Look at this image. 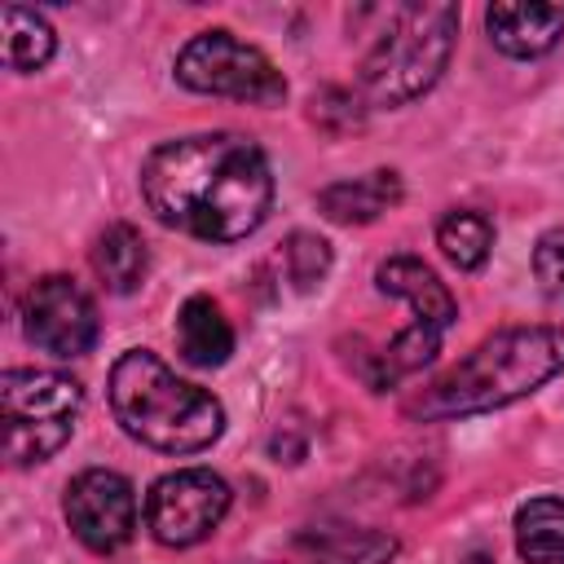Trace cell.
I'll return each mask as SVG.
<instances>
[{"instance_id":"obj_1","label":"cell","mask_w":564,"mask_h":564,"mask_svg":"<svg viewBox=\"0 0 564 564\" xmlns=\"http://www.w3.org/2000/svg\"><path fill=\"white\" fill-rule=\"evenodd\" d=\"M145 207L203 242H238L256 234L273 207V172L264 150L238 132L176 137L141 163Z\"/></svg>"},{"instance_id":"obj_2","label":"cell","mask_w":564,"mask_h":564,"mask_svg":"<svg viewBox=\"0 0 564 564\" xmlns=\"http://www.w3.org/2000/svg\"><path fill=\"white\" fill-rule=\"evenodd\" d=\"M560 370H564V326H507L480 339L436 383H427L410 401V414L423 423L485 414L538 392Z\"/></svg>"},{"instance_id":"obj_3","label":"cell","mask_w":564,"mask_h":564,"mask_svg":"<svg viewBox=\"0 0 564 564\" xmlns=\"http://www.w3.org/2000/svg\"><path fill=\"white\" fill-rule=\"evenodd\" d=\"M110 410L132 441L163 454H198L225 432L220 401L145 348H132L110 366Z\"/></svg>"},{"instance_id":"obj_4","label":"cell","mask_w":564,"mask_h":564,"mask_svg":"<svg viewBox=\"0 0 564 564\" xmlns=\"http://www.w3.org/2000/svg\"><path fill=\"white\" fill-rule=\"evenodd\" d=\"M458 35V9L454 4H405L388 18L375 48L361 57V97L370 106H405L423 97Z\"/></svg>"},{"instance_id":"obj_5","label":"cell","mask_w":564,"mask_h":564,"mask_svg":"<svg viewBox=\"0 0 564 564\" xmlns=\"http://www.w3.org/2000/svg\"><path fill=\"white\" fill-rule=\"evenodd\" d=\"M375 282H379L383 295H397V300H405V304L414 308V322H410L401 335H392L383 348H361V344H357L361 352L352 357V370H357L375 392H383V388H397L405 375L423 370V366L441 352V335L454 326L458 304H454L449 286H445L423 260H414V256H392V260H383V264L375 269Z\"/></svg>"},{"instance_id":"obj_6","label":"cell","mask_w":564,"mask_h":564,"mask_svg":"<svg viewBox=\"0 0 564 564\" xmlns=\"http://www.w3.org/2000/svg\"><path fill=\"white\" fill-rule=\"evenodd\" d=\"M0 405H4V454L13 467H31L53 458L79 419L84 388L57 370H4L0 375Z\"/></svg>"},{"instance_id":"obj_7","label":"cell","mask_w":564,"mask_h":564,"mask_svg":"<svg viewBox=\"0 0 564 564\" xmlns=\"http://www.w3.org/2000/svg\"><path fill=\"white\" fill-rule=\"evenodd\" d=\"M176 84L207 97H234L251 106H282L286 79L282 70L234 31H198L172 62Z\"/></svg>"},{"instance_id":"obj_8","label":"cell","mask_w":564,"mask_h":564,"mask_svg":"<svg viewBox=\"0 0 564 564\" xmlns=\"http://www.w3.org/2000/svg\"><path fill=\"white\" fill-rule=\"evenodd\" d=\"M229 511V485L207 467H176L145 494V524L163 546H194Z\"/></svg>"},{"instance_id":"obj_9","label":"cell","mask_w":564,"mask_h":564,"mask_svg":"<svg viewBox=\"0 0 564 564\" xmlns=\"http://www.w3.org/2000/svg\"><path fill=\"white\" fill-rule=\"evenodd\" d=\"M22 330L53 357H84L97 344V304L75 278L48 273L22 300Z\"/></svg>"},{"instance_id":"obj_10","label":"cell","mask_w":564,"mask_h":564,"mask_svg":"<svg viewBox=\"0 0 564 564\" xmlns=\"http://www.w3.org/2000/svg\"><path fill=\"white\" fill-rule=\"evenodd\" d=\"M66 524L70 533L88 546V551H119L123 542H132L137 533V489L128 476L110 471V467H88L66 485L62 498Z\"/></svg>"},{"instance_id":"obj_11","label":"cell","mask_w":564,"mask_h":564,"mask_svg":"<svg viewBox=\"0 0 564 564\" xmlns=\"http://www.w3.org/2000/svg\"><path fill=\"white\" fill-rule=\"evenodd\" d=\"M489 40L507 57H542L564 35V4H524V0H498L485 9Z\"/></svg>"},{"instance_id":"obj_12","label":"cell","mask_w":564,"mask_h":564,"mask_svg":"<svg viewBox=\"0 0 564 564\" xmlns=\"http://www.w3.org/2000/svg\"><path fill=\"white\" fill-rule=\"evenodd\" d=\"M397 203H401V176L392 167H375L366 176H348L317 189V212L335 225H370Z\"/></svg>"},{"instance_id":"obj_13","label":"cell","mask_w":564,"mask_h":564,"mask_svg":"<svg viewBox=\"0 0 564 564\" xmlns=\"http://www.w3.org/2000/svg\"><path fill=\"white\" fill-rule=\"evenodd\" d=\"M176 348L189 366H220L234 352V326L212 295H189L176 313Z\"/></svg>"},{"instance_id":"obj_14","label":"cell","mask_w":564,"mask_h":564,"mask_svg":"<svg viewBox=\"0 0 564 564\" xmlns=\"http://www.w3.org/2000/svg\"><path fill=\"white\" fill-rule=\"evenodd\" d=\"M295 551L304 564H388L397 555V538L379 529H308Z\"/></svg>"},{"instance_id":"obj_15","label":"cell","mask_w":564,"mask_h":564,"mask_svg":"<svg viewBox=\"0 0 564 564\" xmlns=\"http://www.w3.org/2000/svg\"><path fill=\"white\" fill-rule=\"evenodd\" d=\"M93 269L97 278L106 282V291L115 295H128L141 286L145 269H150V251H145V238L132 229V225H110L97 234L93 242Z\"/></svg>"},{"instance_id":"obj_16","label":"cell","mask_w":564,"mask_h":564,"mask_svg":"<svg viewBox=\"0 0 564 564\" xmlns=\"http://www.w3.org/2000/svg\"><path fill=\"white\" fill-rule=\"evenodd\" d=\"M516 551L529 564H564V498H529L516 511Z\"/></svg>"},{"instance_id":"obj_17","label":"cell","mask_w":564,"mask_h":564,"mask_svg":"<svg viewBox=\"0 0 564 564\" xmlns=\"http://www.w3.org/2000/svg\"><path fill=\"white\" fill-rule=\"evenodd\" d=\"M0 26H4V66L18 70V75L40 70L57 48V35H53L48 18L35 13V9L4 4L0 9Z\"/></svg>"},{"instance_id":"obj_18","label":"cell","mask_w":564,"mask_h":564,"mask_svg":"<svg viewBox=\"0 0 564 564\" xmlns=\"http://www.w3.org/2000/svg\"><path fill=\"white\" fill-rule=\"evenodd\" d=\"M436 247L445 251L449 264L458 269H480L489 260V247H494V225L485 212H471V207H454L441 216L436 225Z\"/></svg>"},{"instance_id":"obj_19","label":"cell","mask_w":564,"mask_h":564,"mask_svg":"<svg viewBox=\"0 0 564 564\" xmlns=\"http://www.w3.org/2000/svg\"><path fill=\"white\" fill-rule=\"evenodd\" d=\"M282 264H286V278H291L300 291H308L313 282L326 278V269H330V247H326L322 238H313V234H291V242L282 247Z\"/></svg>"},{"instance_id":"obj_20","label":"cell","mask_w":564,"mask_h":564,"mask_svg":"<svg viewBox=\"0 0 564 564\" xmlns=\"http://www.w3.org/2000/svg\"><path fill=\"white\" fill-rule=\"evenodd\" d=\"M533 273L551 304L564 308V229H546L533 247Z\"/></svg>"},{"instance_id":"obj_21","label":"cell","mask_w":564,"mask_h":564,"mask_svg":"<svg viewBox=\"0 0 564 564\" xmlns=\"http://www.w3.org/2000/svg\"><path fill=\"white\" fill-rule=\"evenodd\" d=\"M313 119L326 132H348L361 123V101L348 88H326L322 97H313Z\"/></svg>"},{"instance_id":"obj_22","label":"cell","mask_w":564,"mask_h":564,"mask_svg":"<svg viewBox=\"0 0 564 564\" xmlns=\"http://www.w3.org/2000/svg\"><path fill=\"white\" fill-rule=\"evenodd\" d=\"M463 564H494V555H485V551H471V555H463Z\"/></svg>"}]
</instances>
